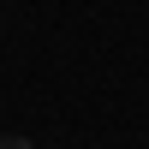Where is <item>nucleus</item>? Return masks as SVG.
Returning a JSON list of instances; mask_svg holds the SVG:
<instances>
[{"label": "nucleus", "instance_id": "obj_1", "mask_svg": "<svg viewBox=\"0 0 149 149\" xmlns=\"http://www.w3.org/2000/svg\"><path fill=\"white\" fill-rule=\"evenodd\" d=\"M0 149H30V143H24V137H0Z\"/></svg>", "mask_w": 149, "mask_h": 149}]
</instances>
